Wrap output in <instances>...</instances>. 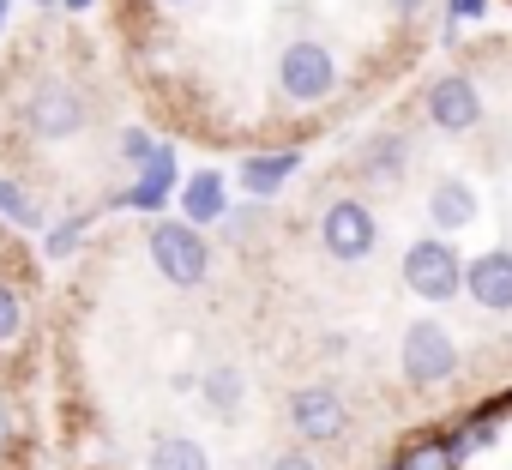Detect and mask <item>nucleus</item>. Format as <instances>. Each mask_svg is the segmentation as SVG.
<instances>
[{"mask_svg":"<svg viewBox=\"0 0 512 470\" xmlns=\"http://www.w3.org/2000/svg\"><path fill=\"white\" fill-rule=\"evenodd\" d=\"M19 121H25V133H31V139L61 145V139H73V133H85V127H91V103H85V91H79V85H67V79H37V85L25 91Z\"/></svg>","mask_w":512,"mask_h":470,"instance_id":"obj_1","label":"nucleus"},{"mask_svg":"<svg viewBox=\"0 0 512 470\" xmlns=\"http://www.w3.org/2000/svg\"><path fill=\"white\" fill-rule=\"evenodd\" d=\"M145 254H151V266H157L175 290H193V284H205V272H211V248H205V235H199V229H187L181 217H157V223H151Z\"/></svg>","mask_w":512,"mask_h":470,"instance_id":"obj_2","label":"nucleus"},{"mask_svg":"<svg viewBox=\"0 0 512 470\" xmlns=\"http://www.w3.org/2000/svg\"><path fill=\"white\" fill-rule=\"evenodd\" d=\"M278 91L290 103H320L338 91V55L314 37H296L284 55H278Z\"/></svg>","mask_w":512,"mask_h":470,"instance_id":"obj_3","label":"nucleus"},{"mask_svg":"<svg viewBox=\"0 0 512 470\" xmlns=\"http://www.w3.org/2000/svg\"><path fill=\"white\" fill-rule=\"evenodd\" d=\"M404 284L416 302H452L464 290V266H458V248L440 242V235H428V242H416L404 254Z\"/></svg>","mask_w":512,"mask_h":470,"instance_id":"obj_4","label":"nucleus"},{"mask_svg":"<svg viewBox=\"0 0 512 470\" xmlns=\"http://www.w3.org/2000/svg\"><path fill=\"white\" fill-rule=\"evenodd\" d=\"M458 374V344L440 320H416L404 332V380L410 386H440Z\"/></svg>","mask_w":512,"mask_h":470,"instance_id":"obj_5","label":"nucleus"},{"mask_svg":"<svg viewBox=\"0 0 512 470\" xmlns=\"http://www.w3.org/2000/svg\"><path fill=\"white\" fill-rule=\"evenodd\" d=\"M374 211L362 205V199H332L326 205V217H320V242H326V254L332 260H344V266H356V260H368L374 254Z\"/></svg>","mask_w":512,"mask_h":470,"instance_id":"obj_6","label":"nucleus"},{"mask_svg":"<svg viewBox=\"0 0 512 470\" xmlns=\"http://www.w3.org/2000/svg\"><path fill=\"white\" fill-rule=\"evenodd\" d=\"M290 428H296L302 440L326 446V440H338V434L350 428V404H344L332 386H302V392L290 398Z\"/></svg>","mask_w":512,"mask_h":470,"instance_id":"obj_7","label":"nucleus"},{"mask_svg":"<svg viewBox=\"0 0 512 470\" xmlns=\"http://www.w3.org/2000/svg\"><path fill=\"white\" fill-rule=\"evenodd\" d=\"M422 109H428V121H434L440 133H470V127L482 121V91H476L464 73H446V79L428 85Z\"/></svg>","mask_w":512,"mask_h":470,"instance_id":"obj_8","label":"nucleus"},{"mask_svg":"<svg viewBox=\"0 0 512 470\" xmlns=\"http://www.w3.org/2000/svg\"><path fill=\"white\" fill-rule=\"evenodd\" d=\"M464 290L476 308L488 314H512V248H494V254H476L464 266Z\"/></svg>","mask_w":512,"mask_h":470,"instance_id":"obj_9","label":"nucleus"},{"mask_svg":"<svg viewBox=\"0 0 512 470\" xmlns=\"http://www.w3.org/2000/svg\"><path fill=\"white\" fill-rule=\"evenodd\" d=\"M223 211H229V181L217 169H193L181 181V223L205 229V223H223Z\"/></svg>","mask_w":512,"mask_h":470,"instance_id":"obj_10","label":"nucleus"},{"mask_svg":"<svg viewBox=\"0 0 512 470\" xmlns=\"http://www.w3.org/2000/svg\"><path fill=\"white\" fill-rule=\"evenodd\" d=\"M169 187H175V151H169V145H157V151L145 157L139 181H133L115 205H127V211H163V205H169Z\"/></svg>","mask_w":512,"mask_h":470,"instance_id":"obj_11","label":"nucleus"},{"mask_svg":"<svg viewBox=\"0 0 512 470\" xmlns=\"http://www.w3.org/2000/svg\"><path fill=\"white\" fill-rule=\"evenodd\" d=\"M428 217H434V229H464L476 217V187L464 175H440L428 187Z\"/></svg>","mask_w":512,"mask_h":470,"instance_id":"obj_12","label":"nucleus"},{"mask_svg":"<svg viewBox=\"0 0 512 470\" xmlns=\"http://www.w3.org/2000/svg\"><path fill=\"white\" fill-rule=\"evenodd\" d=\"M296 169H302V151H260V157L241 163V187H247L253 199H272Z\"/></svg>","mask_w":512,"mask_h":470,"instance_id":"obj_13","label":"nucleus"},{"mask_svg":"<svg viewBox=\"0 0 512 470\" xmlns=\"http://www.w3.org/2000/svg\"><path fill=\"white\" fill-rule=\"evenodd\" d=\"M362 169H368L374 181H398V175L410 169V139H404V133H374V139L362 145Z\"/></svg>","mask_w":512,"mask_h":470,"instance_id":"obj_14","label":"nucleus"},{"mask_svg":"<svg viewBox=\"0 0 512 470\" xmlns=\"http://www.w3.org/2000/svg\"><path fill=\"white\" fill-rule=\"evenodd\" d=\"M199 392H205V410H211L217 422H235V416H241V398H247V386H241V368H229V362H223V368H211Z\"/></svg>","mask_w":512,"mask_h":470,"instance_id":"obj_15","label":"nucleus"},{"mask_svg":"<svg viewBox=\"0 0 512 470\" xmlns=\"http://www.w3.org/2000/svg\"><path fill=\"white\" fill-rule=\"evenodd\" d=\"M145 470H211V458H205L199 440H187V434H163V440L145 452Z\"/></svg>","mask_w":512,"mask_h":470,"instance_id":"obj_16","label":"nucleus"},{"mask_svg":"<svg viewBox=\"0 0 512 470\" xmlns=\"http://www.w3.org/2000/svg\"><path fill=\"white\" fill-rule=\"evenodd\" d=\"M0 217L19 223V229H43V211H37V199L19 181H0Z\"/></svg>","mask_w":512,"mask_h":470,"instance_id":"obj_17","label":"nucleus"},{"mask_svg":"<svg viewBox=\"0 0 512 470\" xmlns=\"http://www.w3.org/2000/svg\"><path fill=\"white\" fill-rule=\"evenodd\" d=\"M85 223H91V217H67V223H55V229H49V242H43V254H49V260H67V254L85 242Z\"/></svg>","mask_w":512,"mask_h":470,"instance_id":"obj_18","label":"nucleus"},{"mask_svg":"<svg viewBox=\"0 0 512 470\" xmlns=\"http://www.w3.org/2000/svg\"><path fill=\"white\" fill-rule=\"evenodd\" d=\"M25 332V296L13 284H0V344H13Z\"/></svg>","mask_w":512,"mask_h":470,"instance_id":"obj_19","label":"nucleus"},{"mask_svg":"<svg viewBox=\"0 0 512 470\" xmlns=\"http://www.w3.org/2000/svg\"><path fill=\"white\" fill-rule=\"evenodd\" d=\"M151 151H157V139H151L145 127H127V133H121V157H127L133 169H145V157H151Z\"/></svg>","mask_w":512,"mask_h":470,"instance_id":"obj_20","label":"nucleus"},{"mask_svg":"<svg viewBox=\"0 0 512 470\" xmlns=\"http://www.w3.org/2000/svg\"><path fill=\"white\" fill-rule=\"evenodd\" d=\"M446 7H452V19H482L488 0H446Z\"/></svg>","mask_w":512,"mask_h":470,"instance_id":"obj_21","label":"nucleus"},{"mask_svg":"<svg viewBox=\"0 0 512 470\" xmlns=\"http://www.w3.org/2000/svg\"><path fill=\"white\" fill-rule=\"evenodd\" d=\"M272 470H320L308 452H284V458H272Z\"/></svg>","mask_w":512,"mask_h":470,"instance_id":"obj_22","label":"nucleus"},{"mask_svg":"<svg viewBox=\"0 0 512 470\" xmlns=\"http://www.w3.org/2000/svg\"><path fill=\"white\" fill-rule=\"evenodd\" d=\"M386 7H392L398 19H416V13H428V0H386Z\"/></svg>","mask_w":512,"mask_h":470,"instance_id":"obj_23","label":"nucleus"},{"mask_svg":"<svg viewBox=\"0 0 512 470\" xmlns=\"http://www.w3.org/2000/svg\"><path fill=\"white\" fill-rule=\"evenodd\" d=\"M13 446V410H7V398H0V452Z\"/></svg>","mask_w":512,"mask_h":470,"instance_id":"obj_24","label":"nucleus"},{"mask_svg":"<svg viewBox=\"0 0 512 470\" xmlns=\"http://www.w3.org/2000/svg\"><path fill=\"white\" fill-rule=\"evenodd\" d=\"M61 7H67V13H91V7H97V0H61Z\"/></svg>","mask_w":512,"mask_h":470,"instance_id":"obj_25","label":"nucleus"},{"mask_svg":"<svg viewBox=\"0 0 512 470\" xmlns=\"http://www.w3.org/2000/svg\"><path fill=\"white\" fill-rule=\"evenodd\" d=\"M7 13H13V0H0V25H7Z\"/></svg>","mask_w":512,"mask_h":470,"instance_id":"obj_26","label":"nucleus"},{"mask_svg":"<svg viewBox=\"0 0 512 470\" xmlns=\"http://www.w3.org/2000/svg\"><path fill=\"white\" fill-rule=\"evenodd\" d=\"M163 7H187V0H163Z\"/></svg>","mask_w":512,"mask_h":470,"instance_id":"obj_27","label":"nucleus"},{"mask_svg":"<svg viewBox=\"0 0 512 470\" xmlns=\"http://www.w3.org/2000/svg\"><path fill=\"white\" fill-rule=\"evenodd\" d=\"M386 470H398V464H386Z\"/></svg>","mask_w":512,"mask_h":470,"instance_id":"obj_28","label":"nucleus"},{"mask_svg":"<svg viewBox=\"0 0 512 470\" xmlns=\"http://www.w3.org/2000/svg\"><path fill=\"white\" fill-rule=\"evenodd\" d=\"M37 7H43V0H37Z\"/></svg>","mask_w":512,"mask_h":470,"instance_id":"obj_29","label":"nucleus"}]
</instances>
